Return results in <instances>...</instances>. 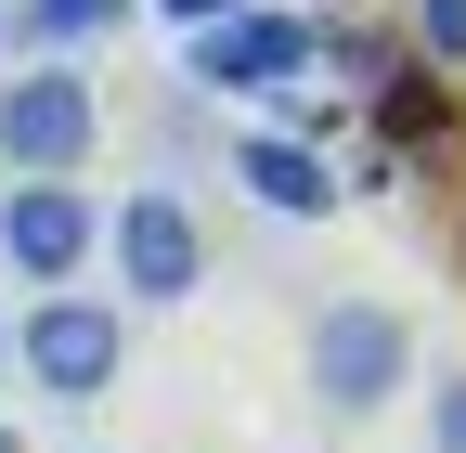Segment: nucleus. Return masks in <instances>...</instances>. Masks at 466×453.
<instances>
[{
    "instance_id": "7",
    "label": "nucleus",
    "mask_w": 466,
    "mask_h": 453,
    "mask_svg": "<svg viewBox=\"0 0 466 453\" xmlns=\"http://www.w3.org/2000/svg\"><path fill=\"white\" fill-rule=\"evenodd\" d=\"M233 182H247L272 220H324L337 207V168H324L311 130H247V143H233Z\"/></svg>"
},
{
    "instance_id": "10",
    "label": "nucleus",
    "mask_w": 466,
    "mask_h": 453,
    "mask_svg": "<svg viewBox=\"0 0 466 453\" xmlns=\"http://www.w3.org/2000/svg\"><path fill=\"white\" fill-rule=\"evenodd\" d=\"M428 440H441V453H466V376H441V402H428Z\"/></svg>"
},
{
    "instance_id": "3",
    "label": "nucleus",
    "mask_w": 466,
    "mask_h": 453,
    "mask_svg": "<svg viewBox=\"0 0 466 453\" xmlns=\"http://www.w3.org/2000/svg\"><path fill=\"white\" fill-rule=\"evenodd\" d=\"M91 259H116V286H130L143 311H182V298L208 286V234H195V207L168 195V182L116 195V207H104V247H91Z\"/></svg>"
},
{
    "instance_id": "8",
    "label": "nucleus",
    "mask_w": 466,
    "mask_h": 453,
    "mask_svg": "<svg viewBox=\"0 0 466 453\" xmlns=\"http://www.w3.org/2000/svg\"><path fill=\"white\" fill-rule=\"evenodd\" d=\"M415 52L428 65H466V0H415Z\"/></svg>"
},
{
    "instance_id": "9",
    "label": "nucleus",
    "mask_w": 466,
    "mask_h": 453,
    "mask_svg": "<svg viewBox=\"0 0 466 453\" xmlns=\"http://www.w3.org/2000/svg\"><path fill=\"white\" fill-rule=\"evenodd\" d=\"M415 130H441V91L428 78H389V143H415Z\"/></svg>"
},
{
    "instance_id": "1",
    "label": "nucleus",
    "mask_w": 466,
    "mask_h": 453,
    "mask_svg": "<svg viewBox=\"0 0 466 453\" xmlns=\"http://www.w3.org/2000/svg\"><path fill=\"white\" fill-rule=\"evenodd\" d=\"M415 388V324L389 298H324L311 311V402L324 415H389Z\"/></svg>"
},
{
    "instance_id": "6",
    "label": "nucleus",
    "mask_w": 466,
    "mask_h": 453,
    "mask_svg": "<svg viewBox=\"0 0 466 453\" xmlns=\"http://www.w3.org/2000/svg\"><path fill=\"white\" fill-rule=\"evenodd\" d=\"M311 52H324V26H299V14H259V0H247V14L195 26V78H208V91H285V78L311 65Z\"/></svg>"
},
{
    "instance_id": "2",
    "label": "nucleus",
    "mask_w": 466,
    "mask_h": 453,
    "mask_svg": "<svg viewBox=\"0 0 466 453\" xmlns=\"http://www.w3.org/2000/svg\"><path fill=\"white\" fill-rule=\"evenodd\" d=\"M104 143V91L78 65H26V78H0V168L14 182H78Z\"/></svg>"
},
{
    "instance_id": "5",
    "label": "nucleus",
    "mask_w": 466,
    "mask_h": 453,
    "mask_svg": "<svg viewBox=\"0 0 466 453\" xmlns=\"http://www.w3.org/2000/svg\"><path fill=\"white\" fill-rule=\"evenodd\" d=\"M91 247H104V207L78 182H14L0 195V272L14 286H78Z\"/></svg>"
},
{
    "instance_id": "11",
    "label": "nucleus",
    "mask_w": 466,
    "mask_h": 453,
    "mask_svg": "<svg viewBox=\"0 0 466 453\" xmlns=\"http://www.w3.org/2000/svg\"><path fill=\"white\" fill-rule=\"evenodd\" d=\"M168 26H220V14H247V0H156Z\"/></svg>"
},
{
    "instance_id": "4",
    "label": "nucleus",
    "mask_w": 466,
    "mask_h": 453,
    "mask_svg": "<svg viewBox=\"0 0 466 453\" xmlns=\"http://www.w3.org/2000/svg\"><path fill=\"white\" fill-rule=\"evenodd\" d=\"M26 376L52 402H104L116 376H130V311L116 298H78V286H39L26 311Z\"/></svg>"
}]
</instances>
